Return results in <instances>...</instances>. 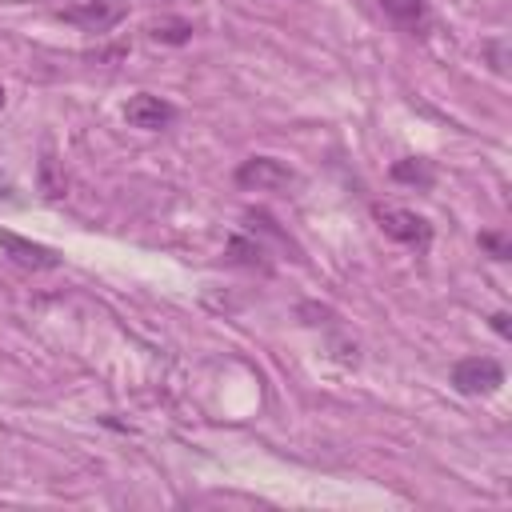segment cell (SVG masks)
Returning <instances> with one entry per match:
<instances>
[{"mask_svg": "<svg viewBox=\"0 0 512 512\" xmlns=\"http://www.w3.org/2000/svg\"><path fill=\"white\" fill-rule=\"evenodd\" d=\"M504 384V368L492 356H464L452 364V388L460 396H492Z\"/></svg>", "mask_w": 512, "mask_h": 512, "instance_id": "6da1fadb", "label": "cell"}, {"mask_svg": "<svg viewBox=\"0 0 512 512\" xmlns=\"http://www.w3.org/2000/svg\"><path fill=\"white\" fill-rule=\"evenodd\" d=\"M236 184L248 192H284L296 184V172L276 156H248L236 168Z\"/></svg>", "mask_w": 512, "mask_h": 512, "instance_id": "7a4b0ae2", "label": "cell"}, {"mask_svg": "<svg viewBox=\"0 0 512 512\" xmlns=\"http://www.w3.org/2000/svg\"><path fill=\"white\" fill-rule=\"evenodd\" d=\"M376 224L384 228V236L400 240V244H412V248H428L432 244V224L424 216H416L412 208H396V204H376L372 208Z\"/></svg>", "mask_w": 512, "mask_h": 512, "instance_id": "3957f363", "label": "cell"}, {"mask_svg": "<svg viewBox=\"0 0 512 512\" xmlns=\"http://www.w3.org/2000/svg\"><path fill=\"white\" fill-rule=\"evenodd\" d=\"M124 12H128L124 0H68V4L56 8L60 20H68V24L84 28V32H104V28L120 24Z\"/></svg>", "mask_w": 512, "mask_h": 512, "instance_id": "277c9868", "label": "cell"}, {"mask_svg": "<svg viewBox=\"0 0 512 512\" xmlns=\"http://www.w3.org/2000/svg\"><path fill=\"white\" fill-rule=\"evenodd\" d=\"M124 120H128L132 128H144V132H160L164 124H172V120H176V108H172L168 100L152 96V92H136V96L124 104Z\"/></svg>", "mask_w": 512, "mask_h": 512, "instance_id": "5b68a950", "label": "cell"}, {"mask_svg": "<svg viewBox=\"0 0 512 512\" xmlns=\"http://www.w3.org/2000/svg\"><path fill=\"white\" fill-rule=\"evenodd\" d=\"M0 248H4L20 268H32V272H52V268H60V256H56L48 244L24 240V236H16V232H0Z\"/></svg>", "mask_w": 512, "mask_h": 512, "instance_id": "8992f818", "label": "cell"}, {"mask_svg": "<svg viewBox=\"0 0 512 512\" xmlns=\"http://www.w3.org/2000/svg\"><path fill=\"white\" fill-rule=\"evenodd\" d=\"M384 16L396 20L400 28H420L428 24V0H380Z\"/></svg>", "mask_w": 512, "mask_h": 512, "instance_id": "52a82bcc", "label": "cell"}, {"mask_svg": "<svg viewBox=\"0 0 512 512\" xmlns=\"http://www.w3.org/2000/svg\"><path fill=\"white\" fill-rule=\"evenodd\" d=\"M392 180H396V184L432 188V180H436V168H432L428 160H420V156H408V160H396V164H392Z\"/></svg>", "mask_w": 512, "mask_h": 512, "instance_id": "ba28073f", "label": "cell"}, {"mask_svg": "<svg viewBox=\"0 0 512 512\" xmlns=\"http://www.w3.org/2000/svg\"><path fill=\"white\" fill-rule=\"evenodd\" d=\"M148 36H152V40H164V44H184V40L192 36V24H184V20H164V24H152Z\"/></svg>", "mask_w": 512, "mask_h": 512, "instance_id": "9c48e42d", "label": "cell"}, {"mask_svg": "<svg viewBox=\"0 0 512 512\" xmlns=\"http://www.w3.org/2000/svg\"><path fill=\"white\" fill-rule=\"evenodd\" d=\"M480 52L488 56V64H492V72H496V76H508V40H504V36L484 40V44H480Z\"/></svg>", "mask_w": 512, "mask_h": 512, "instance_id": "30bf717a", "label": "cell"}, {"mask_svg": "<svg viewBox=\"0 0 512 512\" xmlns=\"http://www.w3.org/2000/svg\"><path fill=\"white\" fill-rule=\"evenodd\" d=\"M228 252H232V256H236L240 264H248V268H256V264L264 268V260H260V256H264V248H260V244H248L244 236H232V244H228Z\"/></svg>", "mask_w": 512, "mask_h": 512, "instance_id": "8fae6325", "label": "cell"}, {"mask_svg": "<svg viewBox=\"0 0 512 512\" xmlns=\"http://www.w3.org/2000/svg\"><path fill=\"white\" fill-rule=\"evenodd\" d=\"M480 244H484L496 260H508V256H512V244H508L500 232H480Z\"/></svg>", "mask_w": 512, "mask_h": 512, "instance_id": "7c38bea8", "label": "cell"}, {"mask_svg": "<svg viewBox=\"0 0 512 512\" xmlns=\"http://www.w3.org/2000/svg\"><path fill=\"white\" fill-rule=\"evenodd\" d=\"M492 332H500V336H512V324H508V312H492Z\"/></svg>", "mask_w": 512, "mask_h": 512, "instance_id": "4fadbf2b", "label": "cell"}, {"mask_svg": "<svg viewBox=\"0 0 512 512\" xmlns=\"http://www.w3.org/2000/svg\"><path fill=\"white\" fill-rule=\"evenodd\" d=\"M0 108H4V88H0Z\"/></svg>", "mask_w": 512, "mask_h": 512, "instance_id": "5bb4252c", "label": "cell"}]
</instances>
